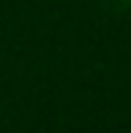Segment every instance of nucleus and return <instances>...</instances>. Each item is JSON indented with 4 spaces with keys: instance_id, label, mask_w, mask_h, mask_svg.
I'll list each match as a JSON object with an SVG mask.
<instances>
[{
    "instance_id": "1",
    "label": "nucleus",
    "mask_w": 131,
    "mask_h": 133,
    "mask_svg": "<svg viewBox=\"0 0 131 133\" xmlns=\"http://www.w3.org/2000/svg\"><path fill=\"white\" fill-rule=\"evenodd\" d=\"M117 5H131V0H115Z\"/></svg>"
}]
</instances>
